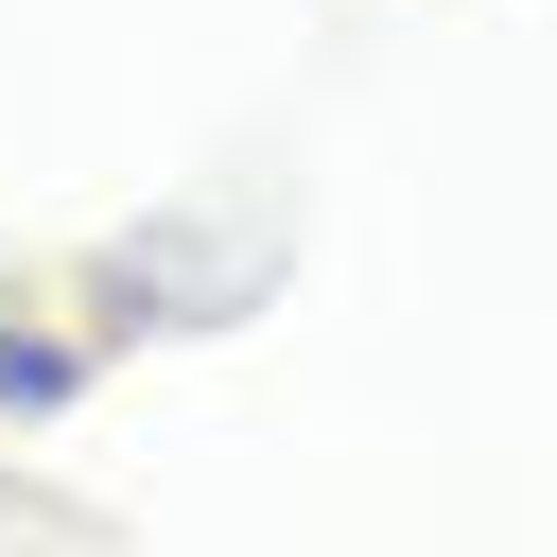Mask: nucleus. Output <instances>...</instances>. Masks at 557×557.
Masks as SVG:
<instances>
[{"mask_svg": "<svg viewBox=\"0 0 557 557\" xmlns=\"http://www.w3.org/2000/svg\"><path fill=\"white\" fill-rule=\"evenodd\" d=\"M52 400H87V348L70 331H0V418H52Z\"/></svg>", "mask_w": 557, "mask_h": 557, "instance_id": "1", "label": "nucleus"}]
</instances>
